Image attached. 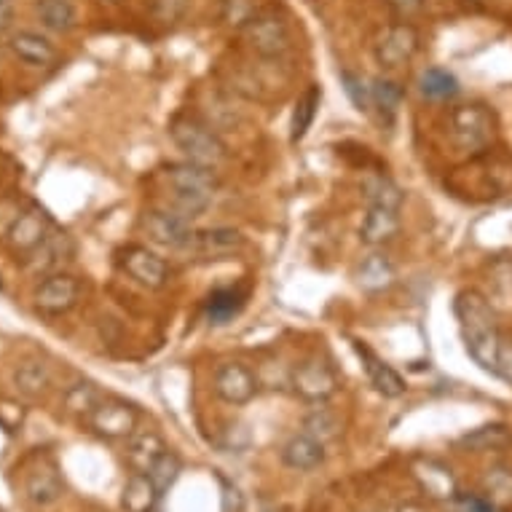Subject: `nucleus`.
Returning a JSON list of instances; mask_svg holds the SVG:
<instances>
[{
	"mask_svg": "<svg viewBox=\"0 0 512 512\" xmlns=\"http://www.w3.org/2000/svg\"><path fill=\"white\" fill-rule=\"evenodd\" d=\"M454 311L467 354L475 360V365H480L488 373H496L502 333L496 325V311L491 301L480 290H462L456 295Z\"/></svg>",
	"mask_w": 512,
	"mask_h": 512,
	"instance_id": "nucleus-1",
	"label": "nucleus"
},
{
	"mask_svg": "<svg viewBox=\"0 0 512 512\" xmlns=\"http://www.w3.org/2000/svg\"><path fill=\"white\" fill-rule=\"evenodd\" d=\"M164 180L169 185V210L185 220H194L207 212L218 191V175L194 161L164 167Z\"/></svg>",
	"mask_w": 512,
	"mask_h": 512,
	"instance_id": "nucleus-2",
	"label": "nucleus"
},
{
	"mask_svg": "<svg viewBox=\"0 0 512 512\" xmlns=\"http://www.w3.org/2000/svg\"><path fill=\"white\" fill-rule=\"evenodd\" d=\"M169 135H172V143L183 151L185 161L215 169L228 159L226 143L220 140L218 132H212L210 126L202 124L199 118H175L172 126H169Z\"/></svg>",
	"mask_w": 512,
	"mask_h": 512,
	"instance_id": "nucleus-3",
	"label": "nucleus"
},
{
	"mask_svg": "<svg viewBox=\"0 0 512 512\" xmlns=\"http://www.w3.org/2000/svg\"><path fill=\"white\" fill-rule=\"evenodd\" d=\"M290 387L303 403L322 405L338 392V376L333 365L322 357H306L290 373Z\"/></svg>",
	"mask_w": 512,
	"mask_h": 512,
	"instance_id": "nucleus-4",
	"label": "nucleus"
},
{
	"mask_svg": "<svg viewBox=\"0 0 512 512\" xmlns=\"http://www.w3.org/2000/svg\"><path fill=\"white\" fill-rule=\"evenodd\" d=\"M448 129H451V140L462 151H483L494 140V113L486 105H459L451 113Z\"/></svg>",
	"mask_w": 512,
	"mask_h": 512,
	"instance_id": "nucleus-5",
	"label": "nucleus"
},
{
	"mask_svg": "<svg viewBox=\"0 0 512 512\" xmlns=\"http://www.w3.org/2000/svg\"><path fill=\"white\" fill-rule=\"evenodd\" d=\"M252 51H258L266 59L285 57L293 49V33L285 19L277 17L274 11H263L261 17H255L250 25L242 30Z\"/></svg>",
	"mask_w": 512,
	"mask_h": 512,
	"instance_id": "nucleus-6",
	"label": "nucleus"
},
{
	"mask_svg": "<svg viewBox=\"0 0 512 512\" xmlns=\"http://www.w3.org/2000/svg\"><path fill=\"white\" fill-rule=\"evenodd\" d=\"M140 226H143L148 242L159 244V247H169V250H188L196 234L191 223L172 210L145 212Z\"/></svg>",
	"mask_w": 512,
	"mask_h": 512,
	"instance_id": "nucleus-7",
	"label": "nucleus"
},
{
	"mask_svg": "<svg viewBox=\"0 0 512 512\" xmlns=\"http://www.w3.org/2000/svg\"><path fill=\"white\" fill-rule=\"evenodd\" d=\"M419 30L411 25V22H397L381 35L376 41V49H373V57L384 70H397L408 65L416 51H419Z\"/></svg>",
	"mask_w": 512,
	"mask_h": 512,
	"instance_id": "nucleus-8",
	"label": "nucleus"
},
{
	"mask_svg": "<svg viewBox=\"0 0 512 512\" xmlns=\"http://www.w3.org/2000/svg\"><path fill=\"white\" fill-rule=\"evenodd\" d=\"M118 263H121V269L129 274V277L135 279L137 285L148 287V290H161V287H167L169 282V266L167 261L151 252L148 247H124L121 255H118Z\"/></svg>",
	"mask_w": 512,
	"mask_h": 512,
	"instance_id": "nucleus-9",
	"label": "nucleus"
},
{
	"mask_svg": "<svg viewBox=\"0 0 512 512\" xmlns=\"http://www.w3.org/2000/svg\"><path fill=\"white\" fill-rule=\"evenodd\" d=\"M215 395L228 405H247L258 395V376L244 362H223L212 378Z\"/></svg>",
	"mask_w": 512,
	"mask_h": 512,
	"instance_id": "nucleus-10",
	"label": "nucleus"
},
{
	"mask_svg": "<svg viewBox=\"0 0 512 512\" xmlns=\"http://www.w3.org/2000/svg\"><path fill=\"white\" fill-rule=\"evenodd\" d=\"M140 421V413L132 405L121 403V400H102L92 413H89V427L94 435L105 437V440H124L132 437Z\"/></svg>",
	"mask_w": 512,
	"mask_h": 512,
	"instance_id": "nucleus-11",
	"label": "nucleus"
},
{
	"mask_svg": "<svg viewBox=\"0 0 512 512\" xmlns=\"http://www.w3.org/2000/svg\"><path fill=\"white\" fill-rule=\"evenodd\" d=\"M81 298V282L70 274H49L43 277V282L35 290V309L43 311V314H51V317H59V314H68L73 306Z\"/></svg>",
	"mask_w": 512,
	"mask_h": 512,
	"instance_id": "nucleus-12",
	"label": "nucleus"
},
{
	"mask_svg": "<svg viewBox=\"0 0 512 512\" xmlns=\"http://www.w3.org/2000/svg\"><path fill=\"white\" fill-rule=\"evenodd\" d=\"M51 231V218L49 212L41 207H27L22 215L14 218V223L6 231V244L14 255H30L38 244L49 236Z\"/></svg>",
	"mask_w": 512,
	"mask_h": 512,
	"instance_id": "nucleus-13",
	"label": "nucleus"
},
{
	"mask_svg": "<svg viewBox=\"0 0 512 512\" xmlns=\"http://www.w3.org/2000/svg\"><path fill=\"white\" fill-rule=\"evenodd\" d=\"M413 478H416L421 491L429 499H435V502H454V499H459V483H456L454 470L448 464L421 456V459L413 462Z\"/></svg>",
	"mask_w": 512,
	"mask_h": 512,
	"instance_id": "nucleus-14",
	"label": "nucleus"
},
{
	"mask_svg": "<svg viewBox=\"0 0 512 512\" xmlns=\"http://www.w3.org/2000/svg\"><path fill=\"white\" fill-rule=\"evenodd\" d=\"M73 239L65 231H49V236L27 255V263L33 271H46V274H57L65 263L73 258Z\"/></svg>",
	"mask_w": 512,
	"mask_h": 512,
	"instance_id": "nucleus-15",
	"label": "nucleus"
},
{
	"mask_svg": "<svg viewBox=\"0 0 512 512\" xmlns=\"http://www.w3.org/2000/svg\"><path fill=\"white\" fill-rule=\"evenodd\" d=\"M354 352L360 354L362 368H365V373H368V381L373 384V389H376L378 395H384V397L405 395L403 376H400L392 365H387V362L381 360L376 352H370L368 346L360 344V341L354 344Z\"/></svg>",
	"mask_w": 512,
	"mask_h": 512,
	"instance_id": "nucleus-16",
	"label": "nucleus"
},
{
	"mask_svg": "<svg viewBox=\"0 0 512 512\" xmlns=\"http://www.w3.org/2000/svg\"><path fill=\"white\" fill-rule=\"evenodd\" d=\"M242 247V231H236V228H207V231H196L194 242H191L188 250L202 255V258H228Z\"/></svg>",
	"mask_w": 512,
	"mask_h": 512,
	"instance_id": "nucleus-17",
	"label": "nucleus"
},
{
	"mask_svg": "<svg viewBox=\"0 0 512 512\" xmlns=\"http://www.w3.org/2000/svg\"><path fill=\"white\" fill-rule=\"evenodd\" d=\"M11 54L25 62L30 68H49L57 59V49L49 38H43L38 33H30V30H22V33H14L9 38Z\"/></svg>",
	"mask_w": 512,
	"mask_h": 512,
	"instance_id": "nucleus-18",
	"label": "nucleus"
},
{
	"mask_svg": "<svg viewBox=\"0 0 512 512\" xmlns=\"http://www.w3.org/2000/svg\"><path fill=\"white\" fill-rule=\"evenodd\" d=\"M400 234V210L389 207H370L360 226V239L368 247H384Z\"/></svg>",
	"mask_w": 512,
	"mask_h": 512,
	"instance_id": "nucleus-19",
	"label": "nucleus"
},
{
	"mask_svg": "<svg viewBox=\"0 0 512 512\" xmlns=\"http://www.w3.org/2000/svg\"><path fill=\"white\" fill-rule=\"evenodd\" d=\"M282 462L290 467V470H298V472H311L317 470L319 464L325 462V443H319L317 437L301 435L290 437L282 448Z\"/></svg>",
	"mask_w": 512,
	"mask_h": 512,
	"instance_id": "nucleus-20",
	"label": "nucleus"
},
{
	"mask_svg": "<svg viewBox=\"0 0 512 512\" xmlns=\"http://www.w3.org/2000/svg\"><path fill=\"white\" fill-rule=\"evenodd\" d=\"M27 499L38 507L54 504L62 496V478L54 464H38L35 470L27 472L25 480Z\"/></svg>",
	"mask_w": 512,
	"mask_h": 512,
	"instance_id": "nucleus-21",
	"label": "nucleus"
},
{
	"mask_svg": "<svg viewBox=\"0 0 512 512\" xmlns=\"http://www.w3.org/2000/svg\"><path fill=\"white\" fill-rule=\"evenodd\" d=\"M397 269L389 255L384 252H370L368 258L360 263V271H357V282H360L362 290L368 293H381V290H389L395 285Z\"/></svg>",
	"mask_w": 512,
	"mask_h": 512,
	"instance_id": "nucleus-22",
	"label": "nucleus"
},
{
	"mask_svg": "<svg viewBox=\"0 0 512 512\" xmlns=\"http://www.w3.org/2000/svg\"><path fill=\"white\" fill-rule=\"evenodd\" d=\"M164 451H167L164 440L156 432H151V429H143V432H135V435L129 437L126 462L135 472H148Z\"/></svg>",
	"mask_w": 512,
	"mask_h": 512,
	"instance_id": "nucleus-23",
	"label": "nucleus"
},
{
	"mask_svg": "<svg viewBox=\"0 0 512 512\" xmlns=\"http://www.w3.org/2000/svg\"><path fill=\"white\" fill-rule=\"evenodd\" d=\"M159 499L161 494L159 488L153 486V480L145 472H135L132 478L126 480L121 504H124L126 512H153Z\"/></svg>",
	"mask_w": 512,
	"mask_h": 512,
	"instance_id": "nucleus-24",
	"label": "nucleus"
},
{
	"mask_svg": "<svg viewBox=\"0 0 512 512\" xmlns=\"http://www.w3.org/2000/svg\"><path fill=\"white\" fill-rule=\"evenodd\" d=\"M319 100H322L319 86H309V89L298 97L293 110V121H290V143H301L303 137L309 135L311 124H314V116H317Z\"/></svg>",
	"mask_w": 512,
	"mask_h": 512,
	"instance_id": "nucleus-25",
	"label": "nucleus"
},
{
	"mask_svg": "<svg viewBox=\"0 0 512 512\" xmlns=\"http://www.w3.org/2000/svg\"><path fill=\"white\" fill-rule=\"evenodd\" d=\"M35 11H38L43 27H49L54 33H70L78 22L73 0H38Z\"/></svg>",
	"mask_w": 512,
	"mask_h": 512,
	"instance_id": "nucleus-26",
	"label": "nucleus"
},
{
	"mask_svg": "<svg viewBox=\"0 0 512 512\" xmlns=\"http://www.w3.org/2000/svg\"><path fill=\"white\" fill-rule=\"evenodd\" d=\"M14 384L25 397H41L51 387V373L43 362L25 360L14 368Z\"/></svg>",
	"mask_w": 512,
	"mask_h": 512,
	"instance_id": "nucleus-27",
	"label": "nucleus"
},
{
	"mask_svg": "<svg viewBox=\"0 0 512 512\" xmlns=\"http://www.w3.org/2000/svg\"><path fill=\"white\" fill-rule=\"evenodd\" d=\"M365 199L370 207H389V210H400L403 207V188L384 175H370L362 183Z\"/></svg>",
	"mask_w": 512,
	"mask_h": 512,
	"instance_id": "nucleus-28",
	"label": "nucleus"
},
{
	"mask_svg": "<svg viewBox=\"0 0 512 512\" xmlns=\"http://www.w3.org/2000/svg\"><path fill=\"white\" fill-rule=\"evenodd\" d=\"M244 298L247 295L236 287H223V290H215V293L207 298V317L215 325H226L228 319L236 317L244 306Z\"/></svg>",
	"mask_w": 512,
	"mask_h": 512,
	"instance_id": "nucleus-29",
	"label": "nucleus"
},
{
	"mask_svg": "<svg viewBox=\"0 0 512 512\" xmlns=\"http://www.w3.org/2000/svg\"><path fill=\"white\" fill-rule=\"evenodd\" d=\"M419 89L427 100H437V102L454 100L456 94H459V81H456L448 70L429 68L421 73Z\"/></svg>",
	"mask_w": 512,
	"mask_h": 512,
	"instance_id": "nucleus-30",
	"label": "nucleus"
},
{
	"mask_svg": "<svg viewBox=\"0 0 512 512\" xmlns=\"http://www.w3.org/2000/svg\"><path fill=\"white\" fill-rule=\"evenodd\" d=\"M483 499L491 507H507L512 504V470L510 467H494L483 478Z\"/></svg>",
	"mask_w": 512,
	"mask_h": 512,
	"instance_id": "nucleus-31",
	"label": "nucleus"
},
{
	"mask_svg": "<svg viewBox=\"0 0 512 512\" xmlns=\"http://www.w3.org/2000/svg\"><path fill=\"white\" fill-rule=\"evenodd\" d=\"M303 432L311 437H317L319 443H328V440H333V437L341 432V421H338L336 413L330 411V408H325V403H322L306 416V421H303Z\"/></svg>",
	"mask_w": 512,
	"mask_h": 512,
	"instance_id": "nucleus-32",
	"label": "nucleus"
},
{
	"mask_svg": "<svg viewBox=\"0 0 512 512\" xmlns=\"http://www.w3.org/2000/svg\"><path fill=\"white\" fill-rule=\"evenodd\" d=\"M261 14L263 9L258 6V0H223L220 3V17L234 30H244L252 19L261 17Z\"/></svg>",
	"mask_w": 512,
	"mask_h": 512,
	"instance_id": "nucleus-33",
	"label": "nucleus"
},
{
	"mask_svg": "<svg viewBox=\"0 0 512 512\" xmlns=\"http://www.w3.org/2000/svg\"><path fill=\"white\" fill-rule=\"evenodd\" d=\"M180 472H183V462H180L172 451H164L145 475L153 480V486L159 488V494H164V491H169V488L175 486V480L180 478Z\"/></svg>",
	"mask_w": 512,
	"mask_h": 512,
	"instance_id": "nucleus-34",
	"label": "nucleus"
},
{
	"mask_svg": "<svg viewBox=\"0 0 512 512\" xmlns=\"http://www.w3.org/2000/svg\"><path fill=\"white\" fill-rule=\"evenodd\" d=\"M370 100H373V108L387 113V116H395L400 102H403V89L395 81H389V78H376L370 84Z\"/></svg>",
	"mask_w": 512,
	"mask_h": 512,
	"instance_id": "nucleus-35",
	"label": "nucleus"
},
{
	"mask_svg": "<svg viewBox=\"0 0 512 512\" xmlns=\"http://www.w3.org/2000/svg\"><path fill=\"white\" fill-rule=\"evenodd\" d=\"M462 443L472 451H488V448H499L507 443V427L504 424H486V427L475 429L470 435L462 437Z\"/></svg>",
	"mask_w": 512,
	"mask_h": 512,
	"instance_id": "nucleus-36",
	"label": "nucleus"
},
{
	"mask_svg": "<svg viewBox=\"0 0 512 512\" xmlns=\"http://www.w3.org/2000/svg\"><path fill=\"white\" fill-rule=\"evenodd\" d=\"M100 403H102L100 389L94 387V384H86V381L76 384V387L68 392V408L73 413H86V416H89V413H92Z\"/></svg>",
	"mask_w": 512,
	"mask_h": 512,
	"instance_id": "nucleus-37",
	"label": "nucleus"
},
{
	"mask_svg": "<svg viewBox=\"0 0 512 512\" xmlns=\"http://www.w3.org/2000/svg\"><path fill=\"white\" fill-rule=\"evenodd\" d=\"M341 84H344V92L349 94V100L354 102V108L360 110V113H370L373 110V100H370V86L362 81L360 76H354V73H341Z\"/></svg>",
	"mask_w": 512,
	"mask_h": 512,
	"instance_id": "nucleus-38",
	"label": "nucleus"
},
{
	"mask_svg": "<svg viewBox=\"0 0 512 512\" xmlns=\"http://www.w3.org/2000/svg\"><path fill=\"white\" fill-rule=\"evenodd\" d=\"M188 6H191V0H153L151 14L161 25H175L185 17Z\"/></svg>",
	"mask_w": 512,
	"mask_h": 512,
	"instance_id": "nucleus-39",
	"label": "nucleus"
},
{
	"mask_svg": "<svg viewBox=\"0 0 512 512\" xmlns=\"http://www.w3.org/2000/svg\"><path fill=\"white\" fill-rule=\"evenodd\" d=\"M496 376L512 384V341H504V338L499 346V360H496Z\"/></svg>",
	"mask_w": 512,
	"mask_h": 512,
	"instance_id": "nucleus-40",
	"label": "nucleus"
},
{
	"mask_svg": "<svg viewBox=\"0 0 512 512\" xmlns=\"http://www.w3.org/2000/svg\"><path fill=\"white\" fill-rule=\"evenodd\" d=\"M389 6L400 14L403 19L416 17L421 9H424V0H387Z\"/></svg>",
	"mask_w": 512,
	"mask_h": 512,
	"instance_id": "nucleus-41",
	"label": "nucleus"
},
{
	"mask_svg": "<svg viewBox=\"0 0 512 512\" xmlns=\"http://www.w3.org/2000/svg\"><path fill=\"white\" fill-rule=\"evenodd\" d=\"M494 510L496 507H491V504H488L483 496H472V499H467V496H464L462 507H459L456 512H494Z\"/></svg>",
	"mask_w": 512,
	"mask_h": 512,
	"instance_id": "nucleus-42",
	"label": "nucleus"
},
{
	"mask_svg": "<svg viewBox=\"0 0 512 512\" xmlns=\"http://www.w3.org/2000/svg\"><path fill=\"white\" fill-rule=\"evenodd\" d=\"M14 19V9H11V0H0V30H6Z\"/></svg>",
	"mask_w": 512,
	"mask_h": 512,
	"instance_id": "nucleus-43",
	"label": "nucleus"
},
{
	"mask_svg": "<svg viewBox=\"0 0 512 512\" xmlns=\"http://www.w3.org/2000/svg\"><path fill=\"white\" fill-rule=\"evenodd\" d=\"M395 512H424V507H421V504L405 502V504H400V507H397Z\"/></svg>",
	"mask_w": 512,
	"mask_h": 512,
	"instance_id": "nucleus-44",
	"label": "nucleus"
},
{
	"mask_svg": "<svg viewBox=\"0 0 512 512\" xmlns=\"http://www.w3.org/2000/svg\"><path fill=\"white\" fill-rule=\"evenodd\" d=\"M108 3H118V0H108Z\"/></svg>",
	"mask_w": 512,
	"mask_h": 512,
	"instance_id": "nucleus-45",
	"label": "nucleus"
}]
</instances>
